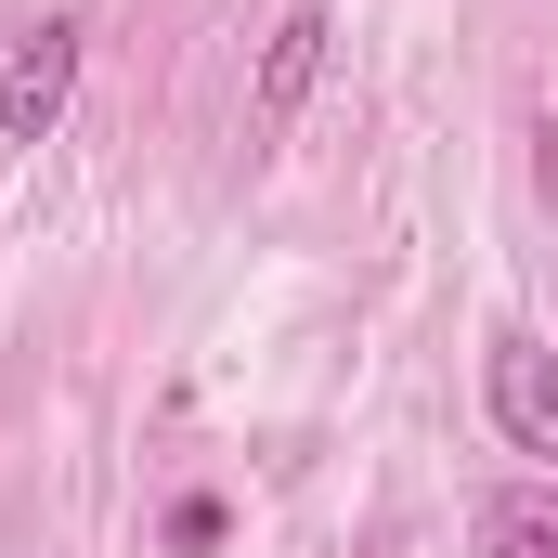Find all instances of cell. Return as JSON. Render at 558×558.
Here are the masks:
<instances>
[{"label":"cell","mask_w":558,"mask_h":558,"mask_svg":"<svg viewBox=\"0 0 558 558\" xmlns=\"http://www.w3.org/2000/svg\"><path fill=\"white\" fill-rule=\"evenodd\" d=\"M65 92H78V26L39 13V26L0 52V143H39L52 118H65Z\"/></svg>","instance_id":"6da1fadb"},{"label":"cell","mask_w":558,"mask_h":558,"mask_svg":"<svg viewBox=\"0 0 558 558\" xmlns=\"http://www.w3.org/2000/svg\"><path fill=\"white\" fill-rule=\"evenodd\" d=\"M468 546H481V558H558V481H507V494H481Z\"/></svg>","instance_id":"3957f363"},{"label":"cell","mask_w":558,"mask_h":558,"mask_svg":"<svg viewBox=\"0 0 558 558\" xmlns=\"http://www.w3.org/2000/svg\"><path fill=\"white\" fill-rule=\"evenodd\" d=\"M481 403H494V428H507L520 454H558V351L533 338V325H507V338H494Z\"/></svg>","instance_id":"7a4b0ae2"},{"label":"cell","mask_w":558,"mask_h":558,"mask_svg":"<svg viewBox=\"0 0 558 558\" xmlns=\"http://www.w3.org/2000/svg\"><path fill=\"white\" fill-rule=\"evenodd\" d=\"M169 546H182V558L221 546V494H182V507H169Z\"/></svg>","instance_id":"5b68a950"},{"label":"cell","mask_w":558,"mask_h":558,"mask_svg":"<svg viewBox=\"0 0 558 558\" xmlns=\"http://www.w3.org/2000/svg\"><path fill=\"white\" fill-rule=\"evenodd\" d=\"M325 39H338V26H325V13H312V0H299V13H286L274 26V52H260V118H299V105H312V78H325Z\"/></svg>","instance_id":"277c9868"}]
</instances>
